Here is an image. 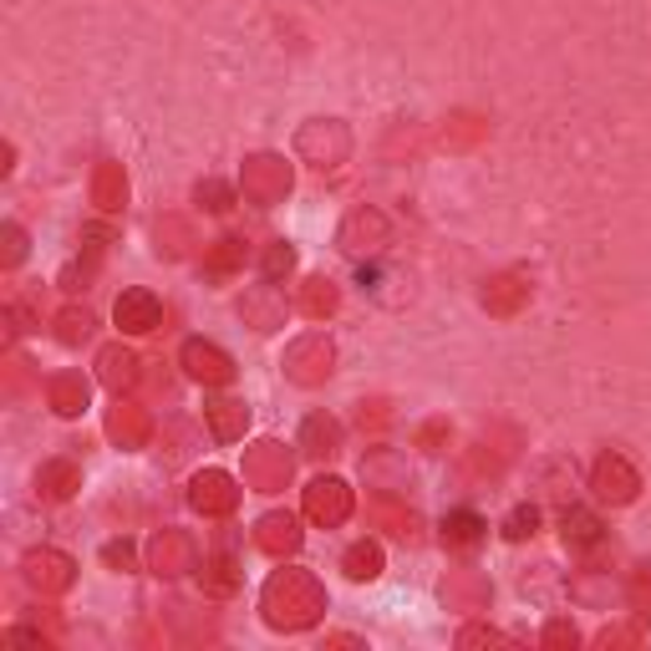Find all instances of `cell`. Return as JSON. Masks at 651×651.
<instances>
[{
  "instance_id": "8",
  "label": "cell",
  "mask_w": 651,
  "mask_h": 651,
  "mask_svg": "<svg viewBox=\"0 0 651 651\" xmlns=\"http://www.w3.org/2000/svg\"><path fill=\"white\" fill-rule=\"evenodd\" d=\"M178 362H184V371H189L193 382H209V387H224L229 377H235V362H229V352L224 346H214V341H184L178 346Z\"/></svg>"
},
{
  "instance_id": "7",
  "label": "cell",
  "mask_w": 651,
  "mask_h": 651,
  "mask_svg": "<svg viewBox=\"0 0 651 651\" xmlns=\"http://www.w3.org/2000/svg\"><path fill=\"white\" fill-rule=\"evenodd\" d=\"M21 570H26V580L42 595L72 591V580H76V560L72 555H61V549H31L26 560H21Z\"/></svg>"
},
{
  "instance_id": "22",
  "label": "cell",
  "mask_w": 651,
  "mask_h": 651,
  "mask_svg": "<svg viewBox=\"0 0 651 651\" xmlns=\"http://www.w3.org/2000/svg\"><path fill=\"white\" fill-rule=\"evenodd\" d=\"M36 488H42L46 499H72L76 488H82V469H76V463H67V459H51V463H42Z\"/></svg>"
},
{
  "instance_id": "18",
  "label": "cell",
  "mask_w": 651,
  "mask_h": 651,
  "mask_svg": "<svg viewBox=\"0 0 651 651\" xmlns=\"http://www.w3.org/2000/svg\"><path fill=\"white\" fill-rule=\"evenodd\" d=\"M524 300H530V281H524V275H499V281H488V291H484L488 316H519Z\"/></svg>"
},
{
  "instance_id": "15",
  "label": "cell",
  "mask_w": 651,
  "mask_h": 651,
  "mask_svg": "<svg viewBox=\"0 0 651 651\" xmlns=\"http://www.w3.org/2000/svg\"><path fill=\"white\" fill-rule=\"evenodd\" d=\"M107 433L118 438L122 448H143L153 438V417L149 407H138V402H118L113 413H107Z\"/></svg>"
},
{
  "instance_id": "5",
  "label": "cell",
  "mask_w": 651,
  "mask_h": 651,
  "mask_svg": "<svg viewBox=\"0 0 651 651\" xmlns=\"http://www.w3.org/2000/svg\"><path fill=\"white\" fill-rule=\"evenodd\" d=\"M296 149H300V158L316 163V168H336V163L352 153V138H346V128H341V122L316 118V122H306V128H300Z\"/></svg>"
},
{
  "instance_id": "25",
  "label": "cell",
  "mask_w": 651,
  "mask_h": 651,
  "mask_svg": "<svg viewBox=\"0 0 651 651\" xmlns=\"http://www.w3.org/2000/svg\"><path fill=\"white\" fill-rule=\"evenodd\" d=\"M560 530H565V545L570 549H595L601 545V519H595L591 509H565Z\"/></svg>"
},
{
  "instance_id": "42",
  "label": "cell",
  "mask_w": 651,
  "mask_h": 651,
  "mask_svg": "<svg viewBox=\"0 0 651 651\" xmlns=\"http://www.w3.org/2000/svg\"><path fill=\"white\" fill-rule=\"evenodd\" d=\"M478 138H484V122L459 118V128H453V143H478Z\"/></svg>"
},
{
  "instance_id": "11",
  "label": "cell",
  "mask_w": 651,
  "mask_h": 651,
  "mask_svg": "<svg viewBox=\"0 0 651 651\" xmlns=\"http://www.w3.org/2000/svg\"><path fill=\"white\" fill-rule=\"evenodd\" d=\"M591 488L611 504H631L637 499V488H641V474L622 459V453H601L595 469H591Z\"/></svg>"
},
{
  "instance_id": "28",
  "label": "cell",
  "mask_w": 651,
  "mask_h": 651,
  "mask_svg": "<svg viewBox=\"0 0 651 651\" xmlns=\"http://www.w3.org/2000/svg\"><path fill=\"white\" fill-rule=\"evenodd\" d=\"M341 565H346V576L352 580H377L382 576V545H377V540H356Z\"/></svg>"
},
{
  "instance_id": "27",
  "label": "cell",
  "mask_w": 651,
  "mask_h": 651,
  "mask_svg": "<svg viewBox=\"0 0 651 651\" xmlns=\"http://www.w3.org/2000/svg\"><path fill=\"white\" fill-rule=\"evenodd\" d=\"M336 285H331V281H321V275H311V281H306V285H300V296H296V306H300V311H306V316H311V321H321V316H331V311H336Z\"/></svg>"
},
{
  "instance_id": "26",
  "label": "cell",
  "mask_w": 651,
  "mask_h": 651,
  "mask_svg": "<svg viewBox=\"0 0 651 651\" xmlns=\"http://www.w3.org/2000/svg\"><path fill=\"white\" fill-rule=\"evenodd\" d=\"M239 311H245V321H250L255 331H275V326H281V306L270 296V285H255L250 296L239 300Z\"/></svg>"
},
{
  "instance_id": "16",
  "label": "cell",
  "mask_w": 651,
  "mask_h": 651,
  "mask_svg": "<svg viewBox=\"0 0 651 651\" xmlns=\"http://www.w3.org/2000/svg\"><path fill=\"white\" fill-rule=\"evenodd\" d=\"M255 545L265 555H296L300 549V519L296 514H265L255 524Z\"/></svg>"
},
{
  "instance_id": "36",
  "label": "cell",
  "mask_w": 651,
  "mask_h": 651,
  "mask_svg": "<svg viewBox=\"0 0 651 651\" xmlns=\"http://www.w3.org/2000/svg\"><path fill=\"white\" fill-rule=\"evenodd\" d=\"M199 204L214 209V214H224V209H235V193L224 189L220 178H209V184H199Z\"/></svg>"
},
{
  "instance_id": "17",
  "label": "cell",
  "mask_w": 651,
  "mask_h": 651,
  "mask_svg": "<svg viewBox=\"0 0 651 651\" xmlns=\"http://www.w3.org/2000/svg\"><path fill=\"white\" fill-rule=\"evenodd\" d=\"M443 601H448V611H484L488 580L474 576V570H453V576L443 580Z\"/></svg>"
},
{
  "instance_id": "1",
  "label": "cell",
  "mask_w": 651,
  "mask_h": 651,
  "mask_svg": "<svg viewBox=\"0 0 651 651\" xmlns=\"http://www.w3.org/2000/svg\"><path fill=\"white\" fill-rule=\"evenodd\" d=\"M260 611L275 631H306L326 616V585L311 570H275L260 591Z\"/></svg>"
},
{
  "instance_id": "12",
  "label": "cell",
  "mask_w": 651,
  "mask_h": 651,
  "mask_svg": "<svg viewBox=\"0 0 651 651\" xmlns=\"http://www.w3.org/2000/svg\"><path fill=\"white\" fill-rule=\"evenodd\" d=\"M113 316H118V326L128 336H149V331L163 326V300L153 296V291H122Z\"/></svg>"
},
{
  "instance_id": "44",
  "label": "cell",
  "mask_w": 651,
  "mask_h": 651,
  "mask_svg": "<svg viewBox=\"0 0 651 651\" xmlns=\"http://www.w3.org/2000/svg\"><path fill=\"white\" fill-rule=\"evenodd\" d=\"M443 433H448V428H443V423H428V428H423V443H428V448H433V443H438V438H443ZM433 453H438V448H433Z\"/></svg>"
},
{
  "instance_id": "33",
  "label": "cell",
  "mask_w": 651,
  "mask_h": 651,
  "mask_svg": "<svg viewBox=\"0 0 651 651\" xmlns=\"http://www.w3.org/2000/svg\"><path fill=\"white\" fill-rule=\"evenodd\" d=\"M371 514L382 519L392 534H402V540H413V534H417V514H413V509H398V504H371Z\"/></svg>"
},
{
  "instance_id": "20",
  "label": "cell",
  "mask_w": 651,
  "mask_h": 651,
  "mask_svg": "<svg viewBox=\"0 0 651 651\" xmlns=\"http://www.w3.org/2000/svg\"><path fill=\"white\" fill-rule=\"evenodd\" d=\"M46 402H51L61 417L82 413V407H87V382H82V371H57V377L46 382Z\"/></svg>"
},
{
  "instance_id": "29",
  "label": "cell",
  "mask_w": 651,
  "mask_h": 651,
  "mask_svg": "<svg viewBox=\"0 0 651 651\" xmlns=\"http://www.w3.org/2000/svg\"><path fill=\"white\" fill-rule=\"evenodd\" d=\"M92 326H97V321H92L87 306H67V311L57 316V336L67 341V346H82V341L92 336Z\"/></svg>"
},
{
  "instance_id": "32",
  "label": "cell",
  "mask_w": 651,
  "mask_h": 651,
  "mask_svg": "<svg viewBox=\"0 0 651 651\" xmlns=\"http://www.w3.org/2000/svg\"><path fill=\"white\" fill-rule=\"evenodd\" d=\"M626 601H631V611H637L641 622H651V565H637V570H631V580H626Z\"/></svg>"
},
{
  "instance_id": "9",
  "label": "cell",
  "mask_w": 651,
  "mask_h": 651,
  "mask_svg": "<svg viewBox=\"0 0 651 651\" xmlns=\"http://www.w3.org/2000/svg\"><path fill=\"white\" fill-rule=\"evenodd\" d=\"M189 504L209 519H224V514H235L239 488L224 469H204V474H193V484H189Z\"/></svg>"
},
{
  "instance_id": "24",
  "label": "cell",
  "mask_w": 651,
  "mask_h": 651,
  "mask_svg": "<svg viewBox=\"0 0 651 651\" xmlns=\"http://www.w3.org/2000/svg\"><path fill=\"white\" fill-rule=\"evenodd\" d=\"M484 519L474 514V509H453V514L443 519V545L448 549H474L478 540H484Z\"/></svg>"
},
{
  "instance_id": "10",
  "label": "cell",
  "mask_w": 651,
  "mask_h": 651,
  "mask_svg": "<svg viewBox=\"0 0 651 651\" xmlns=\"http://www.w3.org/2000/svg\"><path fill=\"white\" fill-rule=\"evenodd\" d=\"M306 519L331 530V524H346L352 519V488L341 484V478H316L306 488Z\"/></svg>"
},
{
  "instance_id": "35",
  "label": "cell",
  "mask_w": 651,
  "mask_h": 651,
  "mask_svg": "<svg viewBox=\"0 0 651 651\" xmlns=\"http://www.w3.org/2000/svg\"><path fill=\"white\" fill-rule=\"evenodd\" d=\"M291 270H296V250H291L285 239H275V245L265 250V275L275 281V275H291Z\"/></svg>"
},
{
  "instance_id": "14",
  "label": "cell",
  "mask_w": 651,
  "mask_h": 651,
  "mask_svg": "<svg viewBox=\"0 0 651 651\" xmlns=\"http://www.w3.org/2000/svg\"><path fill=\"white\" fill-rule=\"evenodd\" d=\"M97 377L122 398L128 387L143 382V362H138V352H128V346H103V352H97Z\"/></svg>"
},
{
  "instance_id": "34",
  "label": "cell",
  "mask_w": 651,
  "mask_h": 651,
  "mask_svg": "<svg viewBox=\"0 0 651 651\" xmlns=\"http://www.w3.org/2000/svg\"><path fill=\"white\" fill-rule=\"evenodd\" d=\"M239 260H245V239H235V235H229V239H214V250H209V260H204V265L214 270V275H224V270H235Z\"/></svg>"
},
{
  "instance_id": "6",
  "label": "cell",
  "mask_w": 651,
  "mask_h": 651,
  "mask_svg": "<svg viewBox=\"0 0 651 651\" xmlns=\"http://www.w3.org/2000/svg\"><path fill=\"white\" fill-rule=\"evenodd\" d=\"M149 570L163 580L189 576V570H199V549H193V540L184 530H158L149 540Z\"/></svg>"
},
{
  "instance_id": "43",
  "label": "cell",
  "mask_w": 651,
  "mask_h": 651,
  "mask_svg": "<svg viewBox=\"0 0 651 651\" xmlns=\"http://www.w3.org/2000/svg\"><path fill=\"white\" fill-rule=\"evenodd\" d=\"M5 239H11V250H5V265H15V260H21V255H26V245H21V229H5Z\"/></svg>"
},
{
  "instance_id": "23",
  "label": "cell",
  "mask_w": 651,
  "mask_h": 651,
  "mask_svg": "<svg viewBox=\"0 0 651 651\" xmlns=\"http://www.w3.org/2000/svg\"><path fill=\"white\" fill-rule=\"evenodd\" d=\"M128 199V178H122V163H97V174H92V204L97 209H122Z\"/></svg>"
},
{
  "instance_id": "3",
  "label": "cell",
  "mask_w": 651,
  "mask_h": 651,
  "mask_svg": "<svg viewBox=\"0 0 651 651\" xmlns=\"http://www.w3.org/2000/svg\"><path fill=\"white\" fill-rule=\"evenodd\" d=\"M291 474H296V459H291V448L275 443V438H265V443H255L250 453H245V484L260 488V494L285 488Z\"/></svg>"
},
{
  "instance_id": "30",
  "label": "cell",
  "mask_w": 651,
  "mask_h": 651,
  "mask_svg": "<svg viewBox=\"0 0 651 651\" xmlns=\"http://www.w3.org/2000/svg\"><path fill=\"white\" fill-rule=\"evenodd\" d=\"M193 245V229L189 220H178V214H168V220H158V250H168L178 260V255H189Z\"/></svg>"
},
{
  "instance_id": "21",
  "label": "cell",
  "mask_w": 651,
  "mask_h": 651,
  "mask_svg": "<svg viewBox=\"0 0 651 651\" xmlns=\"http://www.w3.org/2000/svg\"><path fill=\"white\" fill-rule=\"evenodd\" d=\"M300 448L311 453V459H331L341 448V423L326 413H311L306 417V428H300Z\"/></svg>"
},
{
  "instance_id": "2",
  "label": "cell",
  "mask_w": 651,
  "mask_h": 651,
  "mask_svg": "<svg viewBox=\"0 0 651 651\" xmlns=\"http://www.w3.org/2000/svg\"><path fill=\"white\" fill-rule=\"evenodd\" d=\"M239 189H245V199H250V204H260V209L281 204L285 193H291V163H285L281 153H255V158L245 163Z\"/></svg>"
},
{
  "instance_id": "13",
  "label": "cell",
  "mask_w": 651,
  "mask_h": 651,
  "mask_svg": "<svg viewBox=\"0 0 651 651\" xmlns=\"http://www.w3.org/2000/svg\"><path fill=\"white\" fill-rule=\"evenodd\" d=\"M382 239H387V220H382V214H377V209H356V214H346V224H341L336 245L362 260V255H371Z\"/></svg>"
},
{
  "instance_id": "39",
  "label": "cell",
  "mask_w": 651,
  "mask_h": 651,
  "mask_svg": "<svg viewBox=\"0 0 651 651\" xmlns=\"http://www.w3.org/2000/svg\"><path fill=\"white\" fill-rule=\"evenodd\" d=\"M103 560L113 565V570H133V545H122V540H113V545L103 549Z\"/></svg>"
},
{
  "instance_id": "19",
  "label": "cell",
  "mask_w": 651,
  "mask_h": 651,
  "mask_svg": "<svg viewBox=\"0 0 651 651\" xmlns=\"http://www.w3.org/2000/svg\"><path fill=\"white\" fill-rule=\"evenodd\" d=\"M209 417V433L220 438V443H235V438H245V423H250V407L235 398H220V402H209L204 407Z\"/></svg>"
},
{
  "instance_id": "40",
  "label": "cell",
  "mask_w": 651,
  "mask_h": 651,
  "mask_svg": "<svg viewBox=\"0 0 651 651\" xmlns=\"http://www.w3.org/2000/svg\"><path fill=\"white\" fill-rule=\"evenodd\" d=\"M459 641H463V647H484V641H509V637H504V631H494V626H469Z\"/></svg>"
},
{
  "instance_id": "41",
  "label": "cell",
  "mask_w": 651,
  "mask_h": 651,
  "mask_svg": "<svg viewBox=\"0 0 651 651\" xmlns=\"http://www.w3.org/2000/svg\"><path fill=\"white\" fill-rule=\"evenodd\" d=\"M601 647H637V631H626V626H606V631H601Z\"/></svg>"
},
{
  "instance_id": "31",
  "label": "cell",
  "mask_w": 651,
  "mask_h": 651,
  "mask_svg": "<svg viewBox=\"0 0 651 651\" xmlns=\"http://www.w3.org/2000/svg\"><path fill=\"white\" fill-rule=\"evenodd\" d=\"M199 580H204V591L209 595H229L239 585V570H235V560H204V570H199Z\"/></svg>"
},
{
  "instance_id": "37",
  "label": "cell",
  "mask_w": 651,
  "mask_h": 651,
  "mask_svg": "<svg viewBox=\"0 0 651 651\" xmlns=\"http://www.w3.org/2000/svg\"><path fill=\"white\" fill-rule=\"evenodd\" d=\"M534 530H540V514H534L530 504H519L514 514L504 519V534H509V540H524V534H534Z\"/></svg>"
},
{
  "instance_id": "4",
  "label": "cell",
  "mask_w": 651,
  "mask_h": 651,
  "mask_svg": "<svg viewBox=\"0 0 651 651\" xmlns=\"http://www.w3.org/2000/svg\"><path fill=\"white\" fill-rule=\"evenodd\" d=\"M331 371H336V346L326 336H300L285 346V377H291V382L316 387V382H326Z\"/></svg>"
},
{
  "instance_id": "38",
  "label": "cell",
  "mask_w": 651,
  "mask_h": 651,
  "mask_svg": "<svg viewBox=\"0 0 651 651\" xmlns=\"http://www.w3.org/2000/svg\"><path fill=\"white\" fill-rule=\"evenodd\" d=\"M580 641V631L570 622H549L545 626V647H576Z\"/></svg>"
}]
</instances>
